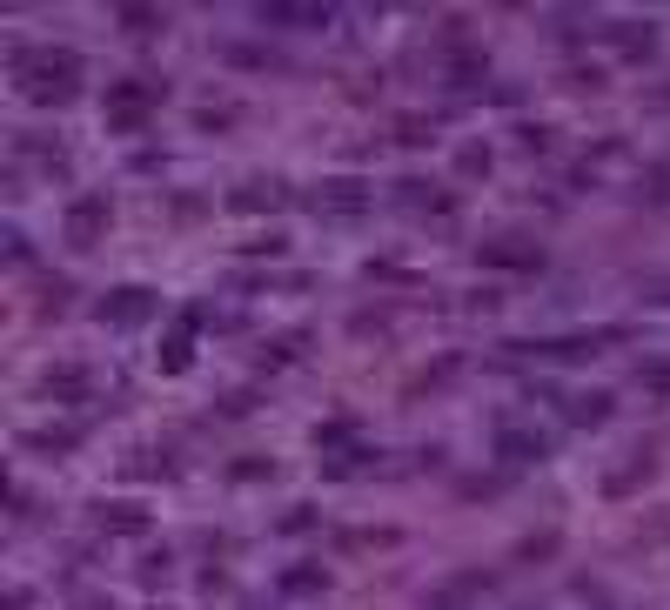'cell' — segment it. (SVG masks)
Returning <instances> with one entry per match:
<instances>
[{"mask_svg": "<svg viewBox=\"0 0 670 610\" xmlns=\"http://www.w3.org/2000/svg\"><path fill=\"white\" fill-rule=\"evenodd\" d=\"M275 202H282V188H268V181H255V188L235 195V208H275Z\"/></svg>", "mask_w": 670, "mask_h": 610, "instance_id": "52a82bcc", "label": "cell"}, {"mask_svg": "<svg viewBox=\"0 0 670 610\" xmlns=\"http://www.w3.org/2000/svg\"><path fill=\"white\" fill-rule=\"evenodd\" d=\"M108 101H114V121H141V108H155V88H148V81H114L108 88Z\"/></svg>", "mask_w": 670, "mask_h": 610, "instance_id": "277c9868", "label": "cell"}, {"mask_svg": "<svg viewBox=\"0 0 670 610\" xmlns=\"http://www.w3.org/2000/svg\"><path fill=\"white\" fill-rule=\"evenodd\" d=\"M315 202H322V208H335V215H362V208L376 202V195H369V181H356V175H335V181H322V188H315Z\"/></svg>", "mask_w": 670, "mask_h": 610, "instance_id": "7a4b0ae2", "label": "cell"}, {"mask_svg": "<svg viewBox=\"0 0 670 610\" xmlns=\"http://www.w3.org/2000/svg\"><path fill=\"white\" fill-rule=\"evenodd\" d=\"M94 523H108V530H141V523H148V510H141V503H101V510H94Z\"/></svg>", "mask_w": 670, "mask_h": 610, "instance_id": "8992f818", "label": "cell"}, {"mask_svg": "<svg viewBox=\"0 0 670 610\" xmlns=\"http://www.w3.org/2000/svg\"><path fill=\"white\" fill-rule=\"evenodd\" d=\"M101 215H108V195H81V202H74V215H67V222H74V242H94Z\"/></svg>", "mask_w": 670, "mask_h": 610, "instance_id": "5b68a950", "label": "cell"}, {"mask_svg": "<svg viewBox=\"0 0 670 610\" xmlns=\"http://www.w3.org/2000/svg\"><path fill=\"white\" fill-rule=\"evenodd\" d=\"M14 81H21V94L34 101V108H54V101H67V94L81 88V54H67V47H54V54H34V61H14Z\"/></svg>", "mask_w": 670, "mask_h": 610, "instance_id": "6da1fadb", "label": "cell"}, {"mask_svg": "<svg viewBox=\"0 0 670 610\" xmlns=\"http://www.w3.org/2000/svg\"><path fill=\"white\" fill-rule=\"evenodd\" d=\"M155 316V295L148 289H114L101 295V322H148Z\"/></svg>", "mask_w": 670, "mask_h": 610, "instance_id": "3957f363", "label": "cell"}]
</instances>
